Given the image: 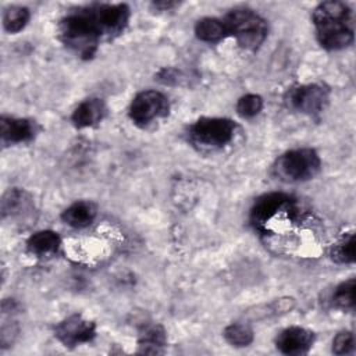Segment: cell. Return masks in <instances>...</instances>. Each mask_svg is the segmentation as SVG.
Masks as SVG:
<instances>
[{"label":"cell","mask_w":356,"mask_h":356,"mask_svg":"<svg viewBox=\"0 0 356 356\" xmlns=\"http://www.w3.org/2000/svg\"><path fill=\"white\" fill-rule=\"evenodd\" d=\"M291 203L289 196L284 193H270L263 197H260L250 213L252 222L257 227H263L270 221L280 210H282L285 206Z\"/></svg>","instance_id":"cell-11"},{"label":"cell","mask_w":356,"mask_h":356,"mask_svg":"<svg viewBox=\"0 0 356 356\" xmlns=\"http://www.w3.org/2000/svg\"><path fill=\"white\" fill-rule=\"evenodd\" d=\"M29 21V11L26 7L13 6L6 10L3 15V25L7 32L15 33L19 32Z\"/></svg>","instance_id":"cell-18"},{"label":"cell","mask_w":356,"mask_h":356,"mask_svg":"<svg viewBox=\"0 0 356 356\" xmlns=\"http://www.w3.org/2000/svg\"><path fill=\"white\" fill-rule=\"evenodd\" d=\"M314 342L312 331L302 327H289L277 337V348L285 355H303Z\"/></svg>","instance_id":"cell-10"},{"label":"cell","mask_w":356,"mask_h":356,"mask_svg":"<svg viewBox=\"0 0 356 356\" xmlns=\"http://www.w3.org/2000/svg\"><path fill=\"white\" fill-rule=\"evenodd\" d=\"M96 217V209L90 202H75L63 213L65 224L74 228H83L92 224Z\"/></svg>","instance_id":"cell-14"},{"label":"cell","mask_w":356,"mask_h":356,"mask_svg":"<svg viewBox=\"0 0 356 356\" xmlns=\"http://www.w3.org/2000/svg\"><path fill=\"white\" fill-rule=\"evenodd\" d=\"M332 257L339 263H352L355 260V238H353V234H350L348 238H345L341 243H338L335 246Z\"/></svg>","instance_id":"cell-23"},{"label":"cell","mask_w":356,"mask_h":356,"mask_svg":"<svg viewBox=\"0 0 356 356\" xmlns=\"http://www.w3.org/2000/svg\"><path fill=\"white\" fill-rule=\"evenodd\" d=\"M32 210L31 199L24 191H10L1 203L3 217H21L22 214Z\"/></svg>","instance_id":"cell-15"},{"label":"cell","mask_w":356,"mask_h":356,"mask_svg":"<svg viewBox=\"0 0 356 356\" xmlns=\"http://www.w3.org/2000/svg\"><path fill=\"white\" fill-rule=\"evenodd\" d=\"M58 32L63 43L83 58L93 56L102 38V32L89 7L64 17L60 21Z\"/></svg>","instance_id":"cell-2"},{"label":"cell","mask_w":356,"mask_h":356,"mask_svg":"<svg viewBox=\"0 0 356 356\" xmlns=\"http://www.w3.org/2000/svg\"><path fill=\"white\" fill-rule=\"evenodd\" d=\"M263 107V100L259 95H245L236 103V111L245 118L254 117L260 113Z\"/></svg>","instance_id":"cell-22"},{"label":"cell","mask_w":356,"mask_h":356,"mask_svg":"<svg viewBox=\"0 0 356 356\" xmlns=\"http://www.w3.org/2000/svg\"><path fill=\"white\" fill-rule=\"evenodd\" d=\"M195 33L200 40L217 42L227 35L224 21L217 18H203L197 21L195 26Z\"/></svg>","instance_id":"cell-17"},{"label":"cell","mask_w":356,"mask_h":356,"mask_svg":"<svg viewBox=\"0 0 356 356\" xmlns=\"http://www.w3.org/2000/svg\"><path fill=\"white\" fill-rule=\"evenodd\" d=\"M168 99L156 90H145L135 96L131 103L129 117L136 125H147L149 122L165 117L168 114Z\"/></svg>","instance_id":"cell-6"},{"label":"cell","mask_w":356,"mask_h":356,"mask_svg":"<svg viewBox=\"0 0 356 356\" xmlns=\"http://www.w3.org/2000/svg\"><path fill=\"white\" fill-rule=\"evenodd\" d=\"M36 134V124L26 118L1 117L0 135L1 140L7 143H19L32 139Z\"/></svg>","instance_id":"cell-12"},{"label":"cell","mask_w":356,"mask_h":356,"mask_svg":"<svg viewBox=\"0 0 356 356\" xmlns=\"http://www.w3.org/2000/svg\"><path fill=\"white\" fill-rule=\"evenodd\" d=\"M140 352L145 353H157L160 352V346L164 343V331L159 325H152L145 330L142 338L139 341Z\"/></svg>","instance_id":"cell-19"},{"label":"cell","mask_w":356,"mask_h":356,"mask_svg":"<svg viewBox=\"0 0 356 356\" xmlns=\"http://www.w3.org/2000/svg\"><path fill=\"white\" fill-rule=\"evenodd\" d=\"M227 35L235 36L238 43L249 50L257 49L267 36L266 21L252 10H232L224 18Z\"/></svg>","instance_id":"cell-3"},{"label":"cell","mask_w":356,"mask_h":356,"mask_svg":"<svg viewBox=\"0 0 356 356\" xmlns=\"http://www.w3.org/2000/svg\"><path fill=\"white\" fill-rule=\"evenodd\" d=\"M332 302L341 309H353L355 306V280L350 278L339 284L332 295Z\"/></svg>","instance_id":"cell-20"},{"label":"cell","mask_w":356,"mask_h":356,"mask_svg":"<svg viewBox=\"0 0 356 356\" xmlns=\"http://www.w3.org/2000/svg\"><path fill=\"white\" fill-rule=\"evenodd\" d=\"M224 337L234 346H248L253 341V332L245 324L228 325L224 331Z\"/></svg>","instance_id":"cell-21"},{"label":"cell","mask_w":356,"mask_h":356,"mask_svg":"<svg viewBox=\"0 0 356 356\" xmlns=\"http://www.w3.org/2000/svg\"><path fill=\"white\" fill-rule=\"evenodd\" d=\"M320 170L318 154L309 147L289 150L275 164V172L281 179L296 182L313 178Z\"/></svg>","instance_id":"cell-4"},{"label":"cell","mask_w":356,"mask_h":356,"mask_svg":"<svg viewBox=\"0 0 356 356\" xmlns=\"http://www.w3.org/2000/svg\"><path fill=\"white\" fill-rule=\"evenodd\" d=\"M153 6L156 8H160V10H170L175 6V3H172V1H156V3H153Z\"/></svg>","instance_id":"cell-25"},{"label":"cell","mask_w":356,"mask_h":356,"mask_svg":"<svg viewBox=\"0 0 356 356\" xmlns=\"http://www.w3.org/2000/svg\"><path fill=\"white\" fill-rule=\"evenodd\" d=\"M95 332V324L83 318L81 314H72L67 317L54 328V334L58 338V341L68 348H74L81 343L92 341Z\"/></svg>","instance_id":"cell-9"},{"label":"cell","mask_w":356,"mask_h":356,"mask_svg":"<svg viewBox=\"0 0 356 356\" xmlns=\"http://www.w3.org/2000/svg\"><path fill=\"white\" fill-rule=\"evenodd\" d=\"M60 246V238L53 231H39L33 234L28 241L29 252L43 256L56 252Z\"/></svg>","instance_id":"cell-16"},{"label":"cell","mask_w":356,"mask_h":356,"mask_svg":"<svg viewBox=\"0 0 356 356\" xmlns=\"http://www.w3.org/2000/svg\"><path fill=\"white\" fill-rule=\"evenodd\" d=\"M104 113L106 107L102 99H88L74 110L72 122L78 128L92 127L103 118Z\"/></svg>","instance_id":"cell-13"},{"label":"cell","mask_w":356,"mask_h":356,"mask_svg":"<svg viewBox=\"0 0 356 356\" xmlns=\"http://www.w3.org/2000/svg\"><path fill=\"white\" fill-rule=\"evenodd\" d=\"M235 122L228 118H200L189 129L191 140L202 147L216 149L232 140Z\"/></svg>","instance_id":"cell-5"},{"label":"cell","mask_w":356,"mask_h":356,"mask_svg":"<svg viewBox=\"0 0 356 356\" xmlns=\"http://www.w3.org/2000/svg\"><path fill=\"white\" fill-rule=\"evenodd\" d=\"M353 348H355V339L350 331H342L337 334V337L332 341V352L335 355L352 353Z\"/></svg>","instance_id":"cell-24"},{"label":"cell","mask_w":356,"mask_h":356,"mask_svg":"<svg viewBox=\"0 0 356 356\" xmlns=\"http://www.w3.org/2000/svg\"><path fill=\"white\" fill-rule=\"evenodd\" d=\"M288 103L298 111L317 114L323 111L328 103V90L318 83L302 85L288 93Z\"/></svg>","instance_id":"cell-8"},{"label":"cell","mask_w":356,"mask_h":356,"mask_svg":"<svg viewBox=\"0 0 356 356\" xmlns=\"http://www.w3.org/2000/svg\"><path fill=\"white\" fill-rule=\"evenodd\" d=\"M89 8L102 36L118 35L128 24L129 8L127 4H95Z\"/></svg>","instance_id":"cell-7"},{"label":"cell","mask_w":356,"mask_h":356,"mask_svg":"<svg viewBox=\"0 0 356 356\" xmlns=\"http://www.w3.org/2000/svg\"><path fill=\"white\" fill-rule=\"evenodd\" d=\"M317 38L321 46L339 50L353 42V14L342 1H324L313 13Z\"/></svg>","instance_id":"cell-1"}]
</instances>
